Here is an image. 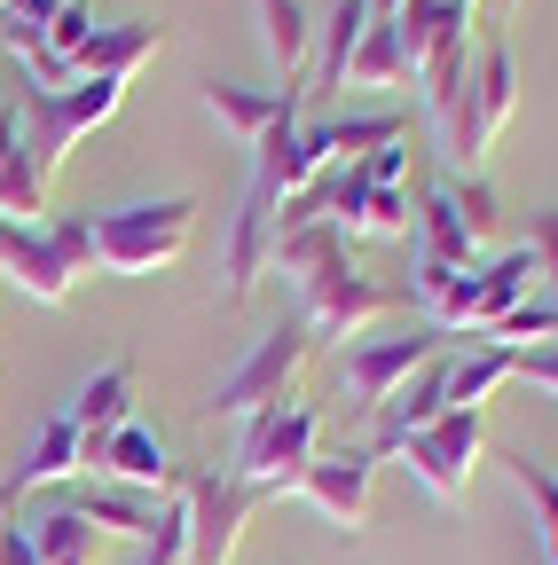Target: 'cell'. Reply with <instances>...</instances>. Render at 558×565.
<instances>
[{
	"instance_id": "obj_1",
	"label": "cell",
	"mask_w": 558,
	"mask_h": 565,
	"mask_svg": "<svg viewBox=\"0 0 558 565\" xmlns=\"http://www.w3.org/2000/svg\"><path fill=\"white\" fill-rule=\"evenodd\" d=\"M197 236V196H134L110 212H87L95 275H158L189 252Z\"/></svg>"
},
{
	"instance_id": "obj_2",
	"label": "cell",
	"mask_w": 558,
	"mask_h": 565,
	"mask_svg": "<svg viewBox=\"0 0 558 565\" xmlns=\"http://www.w3.org/2000/svg\"><path fill=\"white\" fill-rule=\"evenodd\" d=\"M126 110V87L118 79H80V87H24L17 95V118H24V166L32 181H55L63 166H72V150L110 126Z\"/></svg>"
},
{
	"instance_id": "obj_3",
	"label": "cell",
	"mask_w": 558,
	"mask_h": 565,
	"mask_svg": "<svg viewBox=\"0 0 558 565\" xmlns=\"http://www.w3.org/2000/svg\"><path fill=\"white\" fill-rule=\"evenodd\" d=\"M315 456H323V416L292 393V401H275V408L244 416L229 471H236V479H252L267 503H284V494H299V479H307V463H315Z\"/></svg>"
},
{
	"instance_id": "obj_4",
	"label": "cell",
	"mask_w": 558,
	"mask_h": 565,
	"mask_svg": "<svg viewBox=\"0 0 558 565\" xmlns=\"http://www.w3.org/2000/svg\"><path fill=\"white\" fill-rule=\"evenodd\" d=\"M441 353H449V330H433V322H417L401 338H355V345H338V393H346L355 416H378L425 362H441Z\"/></svg>"
},
{
	"instance_id": "obj_5",
	"label": "cell",
	"mask_w": 558,
	"mask_h": 565,
	"mask_svg": "<svg viewBox=\"0 0 558 565\" xmlns=\"http://www.w3.org/2000/svg\"><path fill=\"white\" fill-rule=\"evenodd\" d=\"M307 345H315L307 322L267 330L236 370H221V385H213V401H204V408L244 424V416H260V408H275V401H292V385H299V370H307Z\"/></svg>"
},
{
	"instance_id": "obj_6",
	"label": "cell",
	"mask_w": 558,
	"mask_h": 565,
	"mask_svg": "<svg viewBox=\"0 0 558 565\" xmlns=\"http://www.w3.org/2000/svg\"><path fill=\"white\" fill-rule=\"evenodd\" d=\"M260 503H267V494H260L252 479H236L229 463H221V471L181 479V511H189V565H229Z\"/></svg>"
},
{
	"instance_id": "obj_7",
	"label": "cell",
	"mask_w": 558,
	"mask_h": 565,
	"mask_svg": "<svg viewBox=\"0 0 558 565\" xmlns=\"http://www.w3.org/2000/svg\"><path fill=\"white\" fill-rule=\"evenodd\" d=\"M480 456H487V416H472V408H449L441 424H425L417 440L393 448V463L425 487L433 503H456L472 487V471H480Z\"/></svg>"
},
{
	"instance_id": "obj_8",
	"label": "cell",
	"mask_w": 558,
	"mask_h": 565,
	"mask_svg": "<svg viewBox=\"0 0 558 565\" xmlns=\"http://www.w3.org/2000/svg\"><path fill=\"white\" fill-rule=\"evenodd\" d=\"M386 315H393V291H386V282H370L355 259H330L323 275L299 282V322H307V338L355 345V338H370V322H386Z\"/></svg>"
},
{
	"instance_id": "obj_9",
	"label": "cell",
	"mask_w": 558,
	"mask_h": 565,
	"mask_svg": "<svg viewBox=\"0 0 558 565\" xmlns=\"http://www.w3.org/2000/svg\"><path fill=\"white\" fill-rule=\"evenodd\" d=\"M315 189H323V212L346 228V244L355 236H409V221H417L409 181H370L362 166H330Z\"/></svg>"
},
{
	"instance_id": "obj_10",
	"label": "cell",
	"mask_w": 558,
	"mask_h": 565,
	"mask_svg": "<svg viewBox=\"0 0 558 565\" xmlns=\"http://www.w3.org/2000/svg\"><path fill=\"white\" fill-rule=\"evenodd\" d=\"M370 487H378V456L355 440V448H330V456L307 463L299 503H315L323 526H338V534H362V519H370Z\"/></svg>"
},
{
	"instance_id": "obj_11",
	"label": "cell",
	"mask_w": 558,
	"mask_h": 565,
	"mask_svg": "<svg viewBox=\"0 0 558 565\" xmlns=\"http://www.w3.org/2000/svg\"><path fill=\"white\" fill-rule=\"evenodd\" d=\"M197 103H204V118H213V126H229L244 150H252V141H267L275 126L307 118V87H229V79H204Z\"/></svg>"
},
{
	"instance_id": "obj_12",
	"label": "cell",
	"mask_w": 558,
	"mask_h": 565,
	"mask_svg": "<svg viewBox=\"0 0 558 565\" xmlns=\"http://www.w3.org/2000/svg\"><path fill=\"white\" fill-rule=\"evenodd\" d=\"M0 275H9L24 299H40V307H63L80 291V267L48 244V228H24V221H0Z\"/></svg>"
},
{
	"instance_id": "obj_13",
	"label": "cell",
	"mask_w": 558,
	"mask_h": 565,
	"mask_svg": "<svg viewBox=\"0 0 558 565\" xmlns=\"http://www.w3.org/2000/svg\"><path fill=\"white\" fill-rule=\"evenodd\" d=\"M527 291H543V267H535V252L519 244V252H487L472 275H464V330L472 338H487Z\"/></svg>"
},
{
	"instance_id": "obj_14",
	"label": "cell",
	"mask_w": 558,
	"mask_h": 565,
	"mask_svg": "<svg viewBox=\"0 0 558 565\" xmlns=\"http://www.w3.org/2000/svg\"><path fill=\"white\" fill-rule=\"evenodd\" d=\"M87 471L110 479V487H143V494H173V463H166V440L150 433L143 416H126L110 440L87 448Z\"/></svg>"
},
{
	"instance_id": "obj_15",
	"label": "cell",
	"mask_w": 558,
	"mask_h": 565,
	"mask_svg": "<svg viewBox=\"0 0 558 565\" xmlns=\"http://www.w3.org/2000/svg\"><path fill=\"white\" fill-rule=\"evenodd\" d=\"M267 252H275V196L244 189L236 221H229V252H221V299H229V307L260 291V275H267Z\"/></svg>"
},
{
	"instance_id": "obj_16",
	"label": "cell",
	"mask_w": 558,
	"mask_h": 565,
	"mask_svg": "<svg viewBox=\"0 0 558 565\" xmlns=\"http://www.w3.org/2000/svg\"><path fill=\"white\" fill-rule=\"evenodd\" d=\"M441 416H449V377H441V362H425V370H417V377L370 416V440H362V448L386 463L401 440H417V433H425V424H441Z\"/></svg>"
},
{
	"instance_id": "obj_17",
	"label": "cell",
	"mask_w": 558,
	"mask_h": 565,
	"mask_svg": "<svg viewBox=\"0 0 558 565\" xmlns=\"http://www.w3.org/2000/svg\"><path fill=\"white\" fill-rule=\"evenodd\" d=\"M441 377H449V408L487 416V393H504L519 377V353L496 345V338H472V345H449L441 353Z\"/></svg>"
},
{
	"instance_id": "obj_18",
	"label": "cell",
	"mask_w": 558,
	"mask_h": 565,
	"mask_svg": "<svg viewBox=\"0 0 558 565\" xmlns=\"http://www.w3.org/2000/svg\"><path fill=\"white\" fill-rule=\"evenodd\" d=\"M472 40V9H456V0H401V17H393V47H401V71H409V87H417V71H425L441 47Z\"/></svg>"
},
{
	"instance_id": "obj_19",
	"label": "cell",
	"mask_w": 558,
	"mask_h": 565,
	"mask_svg": "<svg viewBox=\"0 0 558 565\" xmlns=\"http://www.w3.org/2000/svg\"><path fill=\"white\" fill-rule=\"evenodd\" d=\"M166 47V24L158 17H126V24H103L87 47H80V79H118V87H134V71H143L150 55Z\"/></svg>"
},
{
	"instance_id": "obj_20",
	"label": "cell",
	"mask_w": 558,
	"mask_h": 565,
	"mask_svg": "<svg viewBox=\"0 0 558 565\" xmlns=\"http://www.w3.org/2000/svg\"><path fill=\"white\" fill-rule=\"evenodd\" d=\"M307 118H292V126H275L267 141H252V181L244 189H260V196H299V189H315L323 181V158L307 150V134H299Z\"/></svg>"
},
{
	"instance_id": "obj_21",
	"label": "cell",
	"mask_w": 558,
	"mask_h": 565,
	"mask_svg": "<svg viewBox=\"0 0 558 565\" xmlns=\"http://www.w3.org/2000/svg\"><path fill=\"white\" fill-rule=\"evenodd\" d=\"M401 110H362V118H307L299 134H307V150L323 158V173L330 166H362L370 150H386V141H401Z\"/></svg>"
},
{
	"instance_id": "obj_22",
	"label": "cell",
	"mask_w": 558,
	"mask_h": 565,
	"mask_svg": "<svg viewBox=\"0 0 558 565\" xmlns=\"http://www.w3.org/2000/svg\"><path fill=\"white\" fill-rule=\"evenodd\" d=\"M80 471H87V440H80V424L63 416V408H48L9 487H17V494H32V487H63V479H80Z\"/></svg>"
},
{
	"instance_id": "obj_23",
	"label": "cell",
	"mask_w": 558,
	"mask_h": 565,
	"mask_svg": "<svg viewBox=\"0 0 558 565\" xmlns=\"http://www.w3.org/2000/svg\"><path fill=\"white\" fill-rule=\"evenodd\" d=\"M63 416L80 424V440L95 448V440H110L118 424L134 416V362H110V370H95L72 401H63Z\"/></svg>"
},
{
	"instance_id": "obj_24",
	"label": "cell",
	"mask_w": 558,
	"mask_h": 565,
	"mask_svg": "<svg viewBox=\"0 0 558 565\" xmlns=\"http://www.w3.org/2000/svg\"><path fill=\"white\" fill-rule=\"evenodd\" d=\"M252 24L267 63L284 71V87H299V71L315 63V24H307V0H252Z\"/></svg>"
},
{
	"instance_id": "obj_25",
	"label": "cell",
	"mask_w": 558,
	"mask_h": 565,
	"mask_svg": "<svg viewBox=\"0 0 558 565\" xmlns=\"http://www.w3.org/2000/svg\"><path fill=\"white\" fill-rule=\"evenodd\" d=\"M158 503H166V494L110 487V479H87V487H80V511H87V526H95V534H118V542H134V550H143V534L158 526Z\"/></svg>"
},
{
	"instance_id": "obj_26",
	"label": "cell",
	"mask_w": 558,
	"mask_h": 565,
	"mask_svg": "<svg viewBox=\"0 0 558 565\" xmlns=\"http://www.w3.org/2000/svg\"><path fill=\"white\" fill-rule=\"evenodd\" d=\"M330 259H346V228L338 221H284L275 228V252H267V275H292V291L307 275H323Z\"/></svg>"
},
{
	"instance_id": "obj_27",
	"label": "cell",
	"mask_w": 558,
	"mask_h": 565,
	"mask_svg": "<svg viewBox=\"0 0 558 565\" xmlns=\"http://www.w3.org/2000/svg\"><path fill=\"white\" fill-rule=\"evenodd\" d=\"M362 32H370V0H330V17H323V47H315V79H307V95H330V87H346V63H355Z\"/></svg>"
},
{
	"instance_id": "obj_28",
	"label": "cell",
	"mask_w": 558,
	"mask_h": 565,
	"mask_svg": "<svg viewBox=\"0 0 558 565\" xmlns=\"http://www.w3.org/2000/svg\"><path fill=\"white\" fill-rule=\"evenodd\" d=\"M472 79H480V126H487V141H496V134L519 118V63H512V40H504V32H487Z\"/></svg>"
},
{
	"instance_id": "obj_29",
	"label": "cell",
	"mask_w": 558,
	"mask_h": 565,
	"mask_svg": "<svg viewBox=\"0 0 558 565\" xmlns=\"http://www.w3.org/2000/svg\"><path fill=\"white\" fill-rule=\"evenodd\" d=\"M417 259H441V267H480V244L464 236V221H456V204H449V181L441 189H425V204H417Z\"/></svg>"
},
{
	"instance_id": "obj_30",
	"label": "cell",
	"mask_w": 558,
	"mask_h": 565,
	"mask_svg": "<svg viewBox=\"0 0 558 565\" xmlns=\"http://www.w3.org/2000/svg\"><path fill=\"white\" fill-rule=\"evenodd\" d=\"M24 534H32L40 565H95V557H103V534L87 526V511H80V503H63V511H40V519H24Z\"/></svg>"
},
{
	"instance_id": "obj_31",
	"label": "cell",
	"mask_w": 558,
	"mask_h": 565,
	"mask_svg": "<svg viewBox=\"0 0 558 565\" xmlns=\"http://www.w3.org/2000/svg\"><path fill=\"white\" fill-rule=\"evenodd\" d=\"M496 345H512V353H535V345H558V299L550 291H527L496 330H487Z\"/></svg>"
},
{
	"instance_id": "obj_32",
	"label": "cell",
	"mask_w": 558,
	"mask_h": 565,
	"mask_svg": "<svg viewBox=\"0 0 558 565\" xmlns=\"http://www.w3.org/2000/svg\"><path fill=\"white\" fill-rule=\"evenodd\" d=\"M346 87H409V71H401V47H393V24L370 17L355 63H346Z\"/></svg>"
},
{
	"instance_id": "obj_33",
	"label": "cell",
	"mask_w": 558,
	"mask_h": 565,
	"mask_svg": "<svg viewBox=\"0 0 558 565\" xmlns=\"http://www.w3.org/2000/svg\"><path fill=\"white\" fill-rule=\"evenodd\" d=\"M449 204H456V221H464V236L480 244V259L496 252V236H504V212H496V189H487L480 173L472 181H449Z\"/></svg>"
},
{
	"instance_id": "obj_34",
	"label": "cell",
	"mask_w": 558,
	"mask_h": 565,
	"mask_svg": "<svg viewBox=\"0 0 558 565\" xmlns=\"http://www.w3.org/2000/svg\"><path fill=\"white\" fill-rule=\"evenodd\" d=\"M134 565H189V511H181V487H173L166 503H158V526L143 534Z\"/></svg>"
},
{
	"instance_id": "obj_35",
	"label": "cell",
	"mask_w": 558,
	"mask_h": 565,
	"mask_svg": "<svg viewBox=\"0 0 558 565\" xmlns=\"http://www.w3.org/2000/svg\"><path fill=\"white\" fill-rule=\"evenodd\" d=\"M504 471H512V487L527 494V511H535V534L550 542V534H558V479H550L535 456H504Z\"/></svg>"
},
{
	"instance_id": "obj_36",
	"label": "cell",
	"mask_w": 558,
	"mask_h": 565,
	"mask_svg": "<svg viewBox=\"0 0 558 565\" xmlns=\"http://www.w3.org/2000/svg\"><path fill=\"white\" fill-rule=\"evenodd\" d=\"M95 32H103V24H95V9H87V0H72V9H63L40 40H48V55H55V63H80V47H87ZM72 79H80V71H72Z\"/></svg>"
},
{
	"instance_id": "obj_37",
	"label": "cell",
	"mask_w": 558,
	"mask_h": 565,
	"mask_svg": "<svg viewBox=\"0 0 558 565\" xmlns=\"http://www.w3.org/2000/svg\"><path fill=\"white\" fill-rule=\"evenodd\" d=\"M63 9H72V0H9V9H0V24H17V32H32V40H40Z\"/></svg>"
},
{
	"instance_id": "obj_38",
	"label": "cell",
	"mask_w": 558,
	"mask_h": 565,
	"mask_svg": "<svg viewBox=\"0 0 558 565\" xmlns=\"http://www.w3.org/2000/svg\"><path fill=\"white\" fill-rule=\"evenodd\" d=\"M519 377H527L535 393H550V401H558V345H535V353H519Z\"/></svg>"
},
{
	"instance_id": "obj_39",
	"label": "cell",
	"mask_w": 558,
	"mask_h": 565,
	"mask_svg": "<svg viewBox=\"0 0 558 565\" xmlns=\"http://www.w3.org/2000/svg\"><path fill=\"white\" fill-rule=\"evenodd\" d=\"M24 166V118H17V103H0V173H17Z\"/></svg>"
},
{
	"instance_id": "obj_40",
	"label": "cell",
	"mask_w": 558,
	"mask_h": 565,
	"mask_svg": "<svg viewBox=\"0 0 558 565\" xmlns=\"http://www.w3.org/2000/svg\"><path fill=\"white\" fill-rule=\"evenodd\" d=\"M0 565H40V550H32V534H24V519H17V526H0Z\"/></svg>"
},
{
	"instance_id": "obj_41",
	"label": "cell",
	"mask_w": 558,
	"mask_h": 565,
	"mask_svg": "<svg viewBox=\"0 0 558 565\" xmlns=\"http://www.w3.org/2000/svg\"><path fill=\"white\" fill-rule=\"evenodd\" d=\"M0 526H17V487L0 479Z\"/></svg>"
},
{
	"instance_id": "obj_42",
	"label": "cell",
	"mask_w": 558,
	"mask_h": 565,
	"mask_svg": "<svg viewBox=\"0 0 558 565\" xmlns=\"http://www.w3.org/2000/svg\"><path fill=\"white\" fill-rule=\"evenodd\" d=\"M370 17H378V24H393V17H401V0H370Z\"/></svg>"
},
{
	"instance_id": "obj_43",
	"label": "cell",
	"mask_w": 558,
	"mask_h": 565,
	"mask_svg": "<svg viewBox=\"0 0 558 565\" xmlns=\"http://www.w3.org/2000/svg\"><path fill=\"white\" fill-rule=\"evenodd\" d=\"M543 291H550V299H558V267H550V275H543Z\"/></svg>"
},
{
	"instance_id": "obj_44",
	"label": "cell",
	"mask_w": 558,
	"mask_h": 565,
	"mask_svg": "<svg viewBox=\"0 0 558 565\" xmlns=\"http://www.w3.org/2000/svg\"><path fill=\"white\" fill-rule=\"evenodd\" d=\"M456 9H480V0H456Z\"/></svg>"
},
{
	"instance_id": "obj_45",
	"label": "cell",
	"mask_w": 558,
	"mask_h": 565,
	"mask_svg": "<svg viewBox=\"0 0 558 565\" xmlns=\"http://www.w3.org/2000/svg\"><path fill=\"white\" fill-rule=\"evenodd\" d=\"M0 9H9V0H0Z\"/></svg>"
}]
</instances>
